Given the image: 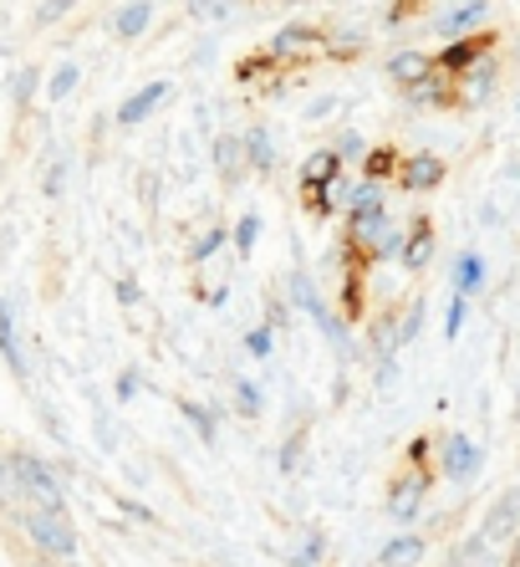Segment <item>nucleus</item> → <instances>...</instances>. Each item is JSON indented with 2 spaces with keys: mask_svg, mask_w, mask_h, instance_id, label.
Masks as SVG:
<instances>
[{
  "mask_svg": "<svg viewBox=\"0 0 520 567\" xmlns=\"http://www.w3.org/2000/svg\"><path fill=\"white\" fill-rule=\"evenodd\" d=\"M72 6H77V0H46V6L37 11V27H56L62 16H72Z\"/></svg>",
  "mask_w": 520,
  "mask_h": 567,
  "instance_id": "37998d69",
  "label": "nucleus"
},
{
  "mask_svg": "<svg viewBox=\"0 0 520 567\" xmlns=\"http://www.w3.org/2000/svg\"><path fill=\"white\" fill-rule=\"evenodd\" d=\"M230 399L246 420H260V414H266V389H260L256 379H246V373H235L230 379Z\"/></svg>",
  "mask_w": 520,
  "mask_h": 567,
  "instance_id": "393cba45",
  "label": "nucleus"
},
{
  "mask_svg": "<svg viewBox=\"0 0 520 567\" xmlns=\"http://www.w3.org/2000/svg\"><path fill=\"white\" fill-rule=\"evenodd\" d=\"M0 502L15 506V481H11V450H0Z\"/></svg>",
  "mask_w": 520,
  "mask_h": 567,
  "instance_id": "c03bdc74",
  "label": "nucleus"
},
{
  "mask_svg": "<svg viewBox=\"0 0 520 567\" xmlns=\"http://www.w3.org/2000/svg\"><path fill=\"white\" fill-rule=\"evenodd\" d=\"M138 394H144V373L123 369V373H117V383H113V404H133Z\"/></svg>",
  "mask_w": 520,
  "mask_h": 567,
  "instance_id": "ea45409f",
  "label": "nucleus"
},
{
  "mask_svg": "<svg viewBox=\"0 0 520 567\" xmlns=\"http://www.w3.org/2000/svg\"><path fill=\"white\" fill-rule=\"evenodd\" d=\"M373 383H377V394H393V383H398V353L373 358Z\"/></svg>",
  "mask_w": 520,
  "mask_h": 567,
  "instance_id": "58836bf2",
  "label": "nucleus"
},
{
  "mask_svg": "<svg viewBox=\"0 0 520 567\" xmlns=\"http://www.w3.org/2000/svg\"><path fill=\"white\" fill-rule=\"evenodd\" d=\"M429 481L434 475L424 471V465H414V471H404L398 481L388 486V516L398 522V527H408L418 512H424V496H429Z\"/></svg>",
  "mask_w": 520,
  "mask_h": 567,
  "instance_id": "0eeeda50",
  "label": "nucleus"
},
{
  "mask_svg": "<svg viewBox=\"0 0 520 567\" xmlns=\"http://www.w3.org/2000/svg\"><path fill=\"white\" fill-rule=\"evenodd\" d=\"M424 322H429V302H424V297H414V302L398 312V348L418 343V338H424Z\"/></svg>",
  "mask_w": 520,
  "mask_h": 567,
  "instance_id": "cd10ccee",
  "label": "nucleus"
},
{
  "mask_svg": "<svg viewBox=\"0 0 520 567\" xmlns=\"http://www.w3.org/2000/svg\"><path fill=\"white\" fill-rule=\"evenodd\" d=\"M455 82H459V97H465L469 107L495 103V93H500V56H495V47H485V52L475 56Z\"/></svg>",
  "mask_w": 520,
  "mask_h": 567,
  "instance_id": "423d86ee",
  "label": "nucleus"
},
{
  "mask_svg": "<svg viewBox=\"0 0 520 567\" xmlns=\"http://www.w3.org/2000/svg\"><path fill=\"white\" fill-rule=\"evenodd\" d=\"M408 107H444L449 103V82H444V72H434L429 82H418V87H404Z\"/></svg>",
  "mask_w": 520,
  "mask_h": 567,
  "instance_id": "c85d7f7f",
  "label": "nucleus"
},
{
  "mask_svg": "<svg viewBox=\"0 0 520 567\" xmlns=\"http://www.w3.org/2000/svg\"><path fill=\"white\" fill-rule=\"evenodd\" d=\"M383 72H388L398 87H418V82H429L434 72H439V62H434L429 52H393Z\"/></svg>",
  "mask_w": 520,
  "mask_h": 567,
  "instance_id": "6ab92c4d",
  "label": "nucleus"
},
{
  "mask_svg": "<svg viewBox=\"0 0 520 567\" xmlns=\"http://www.w3.org/2000/svg\"><path fill=\"white\" fill-rule=\"evenodd\" d=\"M480 537L490 542V553H510V542L520 537V486H506L490 506H485Z\"/></svg>",
  "mask_w": 520,
  "mask_h": 567,
  "instance_id": "39448f33",
  "label": "nucleus"
},
{
  "mask_svg": "<svg viewBox=\"0 0 520 567\" xmlns=\"http://www.w3.org/2000/svg\"><path fill=\"white\" fill-rule=\"evenodd\" d=\"M312 322H316V332H322V343L332 348L342 363H352V358H357V338H352V322L342 312H332V307H326V312H316Z\"/></svg>",
  "mask_w": 520,
  "mask_h": 567,
  "instance_id": "a211bd4d",
  "label": "nucleus"
},
{
  "mask_svg": "<svg viewBox=\"0 0 520 567\" xmlns=\"http://www.w3.org/2000/svg\"><path fill=\"white\" fill-rule=\"evenodd\" d=\"M326 47V37L316 27H306V21H287V27L271 37V62H306V56H316Z\"/></svg>",
  "mask_w": 520,
  "mask_h": 567,
  "instance_id": "6e6552de",
  "label": "nucleus"
},
{
  "mask_svg": "<svg viewBox=\"0 0 520 567\" xmlns=\"http://www.w3.org/2000/svg\"><path fill=\"white\" fill-rule=\"evenodd\" d=\"M179 414H184V424H189V430L199 435V445H215V440H220V414L209 410V404H195V399H184Z\"/></svg>",
  "mask_w": 520,
  "mask_h": 567,
  "instance_id": "b1692460",
  "label": "nucleus"
},
{
  "mask_svg": "<svg viewBox=\"0 0 520 567\" xmlns=\"http://www.w3.org/2000/svg\"><path fill=\"white\" fill-rule=\"evenodd\" d=\"M465 328H469V297H449V307H444V338L455 343Z\"/></svg>",
  "mask_w": 520,
  "mask_h": 567,
  "instance_id": "e433bc0d",
  "label": "nucleus"
},
{
  "mask_svg": "<svg viewBox=\"0 0 520 567\" xmlns=\"http://www.w3.org/2000/svg\"><path fill=\"white\" fill-rule=\"evenodd\" d=\"M516 118H520V93H516Z\"/></svg>",
  "mask_w": 520,
  "mask_h": 567,
  "instance_id": "8fccbe9b",
  "label": "nucleus"
},
{
  "mask_svg": "<svg viewBox=\"0 0 520 567\" xmlns=\"http://www.w3.org/2000/svg\"><path fill=\"white\" fill-rule=\"evenodd\" d=\"M225 240H230V230H225V225H209L205 236H199L195 246H189V256H195V266H205L209 256H220V246H225Z\"/></svg>",
  "mask_w": 520,
  "mask_h": 567,
  "instance_id": "c9c22d12",
  "label": "nucleus"
},
{
  "mask_svg": "<svg viewBox=\"0 0 520 567\" xmlns=\"http://www.w3.org/2000/svg\"><path fill=\"white\" fill-rule=\"evenodd\" d=\"M15 522H21L31 547H37L41 557H52V563H72V557L82 553V537H77V527H72L66 512H31V506H21Z\"/></svg>",
  "mask_w": 520,
  "mask_h": 567,
  "instance_id": "f03ea898",
  "label": "nucleus"
},
{
  "mask_svg": "<svg viewBox=\"0 0 520 567\" xmlns=\"http://www.w3.org/2000/svg\"><path fill=\"white\" fill-rule=\"evenodd\" d=\"M490 11H495V0H439L429 16V31L439 41L480 37V31L490 27Z\"/></svg>",
  "mask_w": 520,
  "mask_h": 567,
  "instance_id": "7ed1b4c3",
  "label": "nucleus"
},
{
  "mask_svg": "<svg viewBox=\"0 0 520 567\" xmlns=\"http://www.w3.org/2000/svg\"><path fill=\"white\" fill-rule=\"evenodd\" d=\"M235 11H240V0H184V16L205 21V27H225Z\"/></svg>",
  "mask_w": 520,
  "mask_h": 567,
  "instance_id": "bb28decb",
  "label": "nucleus"
},
{
  "mask_svg": "<svg viewBox=\"0 0 520 567\" xmlns=\"http://www.w3.org/2000/svg\"><path fill=\"white\" fill-rule=\"evenodd\" d=\"M449 179V169H444V158L439 154H408V158H398V185L408 189V195H434V189Z\"/></svg>",
  "mask_w": 520,
  "mask_h": 567,
  "instance_id": "9d476101",
  "label": "nucleus"
},
{
  "mask_svg": "<svg viewBox=\"0 0 520 567\" xmlns=\"http://www.w3.org/2000/svg\"><path fill=\"white\" fill-rule=\"evenodd\" d=\"M41 82H46V78H41L37 66H21V72H15V78H11V97H15V107H27L31 97H37V87H41Z\"/></svg>",
  "mask_w": 520,
  "mask_h": 567,
  "instance_id": "4c0bfd02",
  "label": "nucleus"
},
{
  "mask_svg": "<svg viewBox=\"0 0 520 567\" xmlns=\"http://www.w3.org/2000/svg\"><path fill=\"white\" fill-rule=\"evenodd\" d=\"M485 563H490V542L475 532V537H465L455 553H449V563H444V567H485Z\"/></svg>",
  "mask_w": 520,
  "mask_h": 567,
  "instance_id": "2f4dec72",
  "label": "nucleus"
},
{
  "mask_svg": "<svg viewBox=\"0 0 520 567\" xmlns=\"http://www.w3.org/2000/svg\"><path fill=\"white\" fill-rule=\"evenodd\" d=\"M485 277H490V271H485L480 251H459L455 261H449V287H455V297H469V302H475L485 291Z\"/></svg>",
  "mask_w": 520,
  "mask_h": 567,
  "instance_id": "dca6fc26",
  "label": "nucleus"
},
{
  "mask_svg": "<svg viewBox=\"0 0 520 567\" xmlns=\"http://www.w3.org/2000/svg\"><path fill=\"white\" fill-rule=\"evenodd\" d=\"M326 41H332V52L352 56V52H363L367 27H352V21H342V27H332V31H326Z\"/></svg>",
  "mask_w": 520,
  "mask_h": 567,
  "instance_id": "72a5a7b5",
  "label": "nucleus"
},
{
  "mask_svg": "<svg viewBox=\"0 0 520 567\" xmlns=\"http://www.w3.org/2000/svg\"><path fill=\"white\" fill-rule=\"evenodd\" d=\"M516 62H520V41H516Z\"/></svg>",
  "mask_w": 520,
  "mask_h": 567,
  "instance_id": "603ef678",
  "label": "nucleus"
},
{
  "mask_svg": "<svg viewBox=\"0 0 520 567\" xmlns=\"http://www.w3.org/2000/svg\"><path fill=\"white\" fill-rule=\"evenodd\" d=\"M306 440H312V430H291L287 440H281V455H275V471L291 475L301 465V455H306Z\"/></svg>",
  "mask_w": 520,
  "mask_h": 567,
  "instance_id": "473e14b6",
  "label": "nucleus"
},
{
  "mask_svg": "<svg viewBox=\"0 0 520 567\" xmlns=\"http://www.w3.org/2000/svg\"><path fill=\"white\" fill-rule=\"evenodd\" d=\"M322 557H326V532L322 527H306V532H301V542L287 553V567H322Z\"/></svg>",
  "mask_w": 520,
  "mask_h": 567,
  "instance_id": "a878e982",
  "label": "nucleus"
},
{
  "mask_svg": "<svg viewBox=\"0 0 520 567\" xmlns=\"http://www.w3.org/2000/svg\"><path fill=\"white\" fill-rule=\"evenodd\" d=\"M429 557V542L418 537V532H398V537L383 542V553L373 557V567H418Z\"/></svg>",
  "mask_w": 520,
  "mask_h": 567,
  "instance_id": "f3484780",
  "label": "nucleus"
},
{
  "mask_svg": "<svg viewBox=\"0 0 520 567\" xmlns=\"http://www.w3.org/2000/svg\"><path fill=\"white\" fill-rule=\"evenodd\" d=\"M434 246H439V240H434V225L418 215V220L408 225V236H404V256H398V266H404V271H424V266L434 261Z\"/></svg>",
  "mask_w": 520,
  "mask_h": 567,
  "instance_id": "412c9836",
  "label": "nucleus"
},
{
  "mask_svg": "<svg viewBox=\"0 0 520 567\" xmlns=\"http://www.w3.org/2000/svg\"><path fill=\"white\" fill-rule=\"evenodd\" d=\"M287 302H291V312H301V317L326 312V297H322V287H316V277L306 271V266H297V271L287 277Z\"/></svg>",
  "mask_w": 520,
  "mask_h": 567,
  "instance_id": "aec40b11",
  "label": "nucleus"
},
{
  "mask_svg": "<svg viewBox=\"0 0 520 567\" xmlns=\"http://www.w3.org/2000/svg\"><path fill=\"white\" fill-rule=\"evenodd\" d=\"M117 302H123V307H138V302H144V287H138V281H133V277H117Z\"/></svg>",
  "mask_w": 520,
  "mask_h": 567,
  "instance_id": "a18cd8bd",
  "label": "nucleus"
},
{
  "mask_svg": "<svg viewBox=\"0 0 520 567\" xmlns=\"http://www.w3.org/2000/svg\"><path fill=\"white\" fill-rule=\"evenodd\" d=\"M240 144H246V169L260 174V179H271L275 174V138L266 123H250L246 133H240Z\"/></svg>",
  "mask_w": 520,
  "mask_h": 567,
  "instance_id": "2eb2a0df",
  "label": "nucleus"
},
{
  "mask_svg": "<svg viewBox=\"0 0 520 567\" xmlns=\"http://www.w3.org/2000/svg\"><path fill=\"white\" fill-rule=\"evenodd\" d=\"M260 230H266V220H260L256 210H246L240 220H235V230H230V246H235L240 256H250V251L260 246Z\"/></svg>",
  "mask_w": 520,
  "mask_h": 567,
  "instance_id": "7c9ffc66",
  "label": "nucleus"
},
{
  "mask_svg": "<svg viewBox=\"0 0 520 567\" xmlns=\"http://www.w3.org/2000/svg\"><path fill=\"white\" fill-rule=\"evenodd\" d=\"M62 189H66V164L56 158L52 169H46V199H62Z\"/></svg>",
  "mask_w": 520,
  "mask_h": 567,
  "instance_id": "49530a36",
  "label": "nucleus"
},
{
  "mask_svg": "<svg viewBox=\"0 0 520 567\" xmlns=\"http://www.w3.org/2000/svg\"><path fill=\"white\" fill-rule=\"evenodd\" d=\"M154 0H123L113 16H107V27H113V37L117 41H138L148 27H154Z\"/></svg>",
  "mask_w": 520,
  "mask_h": 567,
  "instance_id": "ddd939ff",
  "label": "nucleus"
},
{
  "mask_svg": "<svg viewBox=\"0 0 520 567\" xmlns=\"http://www.w3.org/2000/svg\"><path fill=\"white\" fill-rule=\"evenodd\" d=\"M209 158H215L220 185H240V174H246V144H240V133H215Z\"/></svg>",
  "mask_w": 520,
  "mask_h": 567,
  "instance_id": "4468645a",
  "label": "nucleus"
},
{
  "mask_svg": "<svg viewBox=\"0 0 520 567\" xmlns=\"http://www.w3.org/2000/svg\"><path fill=\"white\" fill-rule=\"evenodd\" d=\"M510 567H520V537L510 542Z\"/></svg>",
  "mask_w": 520,
  "mask_h": 567,
  "instance_id": "de8ad7c7",
  "label": "nucleus"
},
{
  "mask_svg": "<svg viewBox=\"0 0 520 567\" xmlns=\"http://www.w3.org/2000/svg\"><path fill=\"white\" fill-rule=\"evenodd\" d=\"M332 154H337L342 169H357V164H367V154H373V148H367V138H363V128H357V123H342L337 138H332Z\"/></svg>",
  "mask_w": 520,
  "mask_h": 567,
  "instance_id": "5701e85b",
  "label": "nucleus"
},
{
  "mask_svg": "<svg viewBox=\"0 0 520 567\" xmlns=\"http://www.w3.org/2000/svg\"><path fill=\"white\" fill-rule=\"evenodd\" d=\"M31 567H62V563H52V557H41V563H31Z\"/></svg>",
  "mask_w": 520,
  "mask_h": 567,
  "instance_id": "09e8293b",
  "label": "nucleus"
},
{
  "mask_svg": "<svg viewBox=\"0 0 520 567\" xmlns=\"http://www.w3.org/2000/svg\"><path fill=\"white\" fill-rule=\"evenodd\" d=\"M77 82H82V66L77 62H62L52 78H46V87H41V93L52 97V103H66V97L77 93Z\"/></svg>",
  "mask_w": 520,
  "mask_h": 567,
  "instance_id": "c756f323",
  "label": "nucleus"
},
{
  "mask_svg": "<svg viewBox=\"0 0 520 567\" xmlns=\"http://www.w3.org/2000/svg\"><path fill=\"white\" fill-rule=\"evenodd\" d=\"M0 358H6L15 383H31V358H27V343H21V322H15L11 297H0Z\"/></svg>",
  "mask_w": 520,
  "mask_h": 567,
  "instance_id": "9b49d317",
  "label": "nucleus"
},
{
  "mask_svg": "<svg viewBox=\"0 0 520 567\" xmlns=\"http://www.w3.org/2000/svg\"><path fill=\"white\" fill-rule=\"evenodd\" d=\"M332 113H342V97H312V103L301 107V118L306 123H326Z\"/></svg>",
  "mask_w": 520,
  "mask_h": 567,
  "instance_id": "79ce46f5",
  "label": "nucleus"
},
{
  "mask_svg": "<svg viewBox=\"0 0 520 567\" xmlns=\"http://www.w3.org/2000/svg\"><path fill=\"white\" fill-rule=\"evenodd\" d=\"M169 93H174V82H164V78H158V82H144L138 93H128L123 103H117V113H113L117 128H138V123H148L158 107L169 103Z\"/></svg>",
  "mask_w": 520,
  "mask_h": 567,
  "instance_id": "1a4fd4ad",
  "label": "nucleus"
},
{
  "mask_svg": "<svg viewBox=\"0 0 520 567\" xmlns=\"http://www.w3.org/2000/svg\"><path fill=\"white\" fill-rule=\"evenodd\" d=\"M388 215V185L383 179H357V189H352V205H347V230H363V225L383 220Z\"/></svg>",
  "mask_w": 520,
  "mask_h": 567,
  "instance_id": "f8f14e48",
  "label": "nucleus"
},
{
  "mask_svg": "<svg viewBox=\"0 0 520 567\" xmlns=\"http://www.w3.org/2000/svg\"><path fill=\"white\" fill-rule=\"evenodd\" d=\"M352 567H373V563H352Z\"/></svg>",
  "mask_w": 520,
  "mask_h": 567,
  "instance_id": "3c124183",
  "label": "nucleus"
},
{
  "mask_svg": "<svg viewBox=\"0 0 520 567\" xmlns=\"http://www.w3.org/2000/svg\"><path fill=\"white\" fill-rule=\"evenodd\" d=\"M240 348H246V353L256 358V363H266V358L275 353V328H271V322H260V328H250L246 338H240Z\"/></svg>",
  "mask_w": 520,
  "mask_h": 567,
  "instance_id": "f704fd0d",
  "label": "nucleus"
},
{
  "mask_svg": "<svg viewBox=\"0 0 520 567\" xmlns=\"http://www.w3.org/2000/svg\"><path fill=\"white\" fill-rule=\"evenodd\" d=\"M92 435H97V445H103L107 455H113V450H117V424L107 420V410H103V404L92 410Z\"/></svg>",
  "mask_w": 520,
  "mask_h": 567,
  "instance_id": "a19ab883",
  "label": "nucleus"
},
{
  "mask_svg": "<svg viewBox=\"0 0 520 567\" xmlns=\"http://www.w3.org/2000/svg\"><path fill=\"white\" fill-rule=\"evenodd\" d=\"M11 481H15V512H66V481L62 465H52L37 450H11Z\"/></svg>",
  "mask_w": 520,
  "mask_h": 567,
  "instance_id": "f257e3e1",
  "label": "nucleus"
},
{
  "mask_svg": "<svg viewBox=\"0 0 520 567\" xmlns=\"http://www.w3.org/2000/svg\"><path fill=\"white\" fill-rule=\"evenodd\" d=\"M337 174H347L337 164V154H332V144H322V148H312V154L301 158V189H306V195H312V189H326L332 185V179H337Z\"/></svg>",
  "mask_w": 520,
  "mask_h": 567,
  "instance_id": "4be33fe9",
  "label": "nucleus"
},
{
  "mask_svg": "<svg viewBox=\"0 0 520 567\" xmlns=\"http://www.w3.org/2000/svg\"><path fill=\"white\" fill-rule=\"evenodd\" d=\"M485 471V450L480 440H469L465 430H449L439 440V475L444 481H455V486H475Z\"/></svg>",
  "mask_w": 520,
  "mask_h": 567,
  "instance_id": "20e7f679",
  "label": "nucleus"
}]
</instances>
